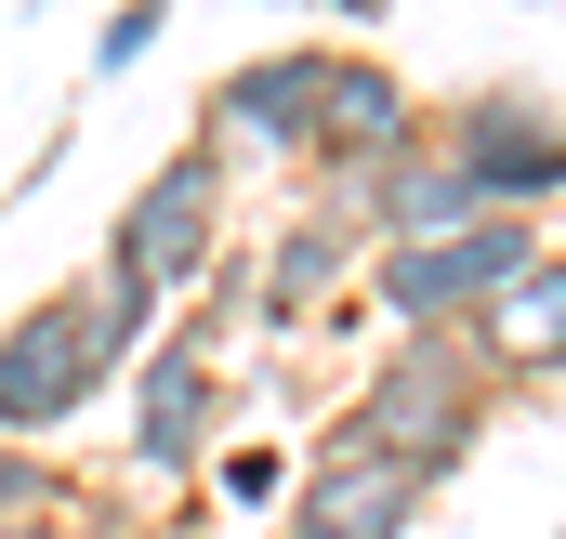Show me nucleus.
Here are the masks:
<instances>
[{
    "label": "nucleus",
    "mask_w": 566,
    "mask_h": 539,
    "mask_svg": "<svg viewBox=\"0 0 566 539\" xmlns=\"http://www.w3.org/2000/svg\"><path fill=\"white\" fill-rule=\"evenodd\" d=\"M488 408H501L488 356H474L461 329H422V342H382V356H369V382H356V408H343V434L382 447V461H409L422 487H448V474L474 461Z\"/></svg>",
    "instance_id": "1"
},
{
    "label": "nucleus",
    "mask_w": 566,
    "mask_h": 539,
    "mask_svg": "<svg viewBox=\"0 0 566 539\" xmlns=\"http://www.w3.org/2000/svg\"><path fill=\"white\" fill-rule=\"evenodd\" d=\"M224 224H238V171L185 133L133 198H119V224H106V276H133V289H158V303H185V289H211V264L238 251Z\"/></svg>",
    "instance_id": "2"
},
{
    "label": "nucleus",
    "mask_w": 566,
    "mask_h": 539,
    "mask_svg": "<svg viewBox=\"0 0 566 539\" xmlns=\"http://www.w3.org/2000/svg\"><path fill=\"white\" fill-rule=\"evenodd\" d=\"M133 356L106 342L93 289H40L13 329H0V447H66V421L106 395Z\"/></svg>",
    "instance_id": "3"
},
{
    "label": "nucleus",
    "mask_w": 566,
    "mask_h": 539,
    "mask_svg": "<svg viewBox=\"0 0 566 539\" xmlns=\"http://www.w3.org/2000/svg\"><path fill=\"white\" fill-rule=\"evenodd\" d=\"M422 133L461 158V184H474L488 211H514V224L566 211V106L554 93L488 80V93H461V106H422Z\"/></svg>",
    "instance_id": "4"
},
{
    "label": "nucleus",
    "mask_w": 566,
    "mask_h": 539,
    "mask_svg": "<svg viewBox=\"0 0 566 539\" xmlns=\"http://www.w3.org/2000/svg\"><path fill=\"white\" fill-rule=\"evenodd\" d=\"M396 145H422V93H409L369 40H316V133H303V171L343 198V184H369Z\"/></svg>",
    "instance_id": "5"
},
{
    "label": "nucleus",
    "mask_w": 566,
    "mask_h": 539,
    "mask_svg": "<svg viewBox=\"0 0 566 539\" xmlns=\"http://www.w3.org/2000/svg\"><path fill=\"white\" fill-rule=\"evenodd\" d=\"M422 474L409 461H382V447H356L343 421L303 447V474H290V500H277V539H409L422 527Z\"/></svg>",
    "instance_id": "6"
},
{
    "label": "nucleus",
    "mask_w": 566,
    "mask_h": 539,
    "mask_svg": "<svg viewBox=\"0 0 566 539\" xmlns=\"http://www.w3.org/2000/svg\"><path fill=\"white\" fill-rule=\"evenodd\" d=\"M211 447H224V369L185 329H158L133 356V487H198Z\"/></svg>",
    "instance_id": "7"
},
{
    "label": "nucleus",
    "mask_w": 566,
    "mask_h": 539,
    "mask_svg": "<svg viewBox=\"0 0 566 539\" xmlns=\"http://www.w3.org/2000/svg\"><path fill=\"white\" fill-rule=\"evenodd\" d=\"M303 133H316V40H277V53H238L211 93H198V145L238 171V158H264V171H303Z\"/></svg>",
    "instance_id": "8"
},
{
    "label": "nucleus",
    "mask_w": 566,
    "mask_h": 539,
    "mask_svg": "<svg viewBox=\"0 0 566 539\" xmlns=\"http://www.w3.org/2000/svg\"><path fill=\"white\" fill-rule=\"evenodd\" d=\"M356 276H369V224H356V198L316 184L277 237L251 251V329H303V316L356 303Z\"/></svg>",
    "instance_id": "9"
},
{
    "label": "nucleus",
    "mask_w": 566,
    "mask_h": 539,
    "mask_svg": "<svg viewBox=\"0 0 566 539\" xmlns=\"http://www.w3.org/2000/svg\"><path fill=\"white\" fill-rule=\"evenodd\" d=\"M461 342L488 356V382H501V395H554V382H566V237H541L527 276H514Z\"/></svg>",
    "instance_id": "10"
},
{
    "label": "nucleus",
    "mask_w": 566,
    "mask_h": 539,
    "mask_svg": "<svg viewBox=\"0 0 566 539\" xmlns=\"http://www.w3.org/2000/svg\"><path fill=\"white\" fill-rule=\"evenodd\" d=\"M343 198H356V224H369V251H434V237H461V224H488V198H474V184H461V158H448V145H396V158H382V171H369V184H343Z\"/></svg>",
    "instance_id": "11"
},
{
    "label": "nucleus",
    "mask_w": 566,
    "mask_h": 539,
    "mask_svg": "<svg viewBox=\"0 0 566 539\" xmlns=\"http://www.w3.org/2000/svg\"><path fill=\"white\" fill-rule=\"evenodd\" d=\"M198 474H211V500H224V514H277V500H290V474H303V461H290L277 434H224V447H211Z\"/></svg>",
    "instance_id": "12"
},
{
    "label": "nucleus",
    "mask_w": 566,
    "mask_h": 539,
    "mask_svg": "<svg viewBox=\"0 0 566 539\" xmlns=\"http://www.w3.org/2000/svg\"><path fill=\"white\" fill-rule=\"evenodd\" d=\"M66 514H80L66 447H0V527H66Z\"/></svg>",
    "instance_id": "13"
},
{
    "label": "nucleus",
    "mask_w": 566,
    "mask_h": 539,
    "mask_svg": "<svg viewBox=\"0 0 566 539\" xmlns=\"http://www.w3.org/2000/svg\"><path fill=\"white\" fill-rule=\"evenodd\" d=\"M158 27H171L158 0H119V13L93 27V80H119V66H145V53H158Z\"/></svg>",
    "instance_id": "14"
},
{
    "label": "nucleus",
    "mask_w": 566,
    "mask_h": 539,
    "mask_svg": "<svg viewBox=\"0 0 566 539\" xmlns=\"http://www.w3.org/2000/svg\"><path fill=\"white\" fill-rule=\"evenodd\" d=\"M0 539H80V527H0Z\"/></svg>",
    "instance_id": "15"
},
{
    "label": "nucleus",
    "mask_w": 566,
    "mask_h": 539,
    "mask_svg": "<svg viewBox=\"0 0 566 539\" xmlns=\"http://www.w3.org/2000/svg\"><path fill=\"white\" fill-rule=\"evenodd\" d=\"M80 539H145V527H80Z\"/></svg>",
    "instance_id": "16"
}]
</instances>
